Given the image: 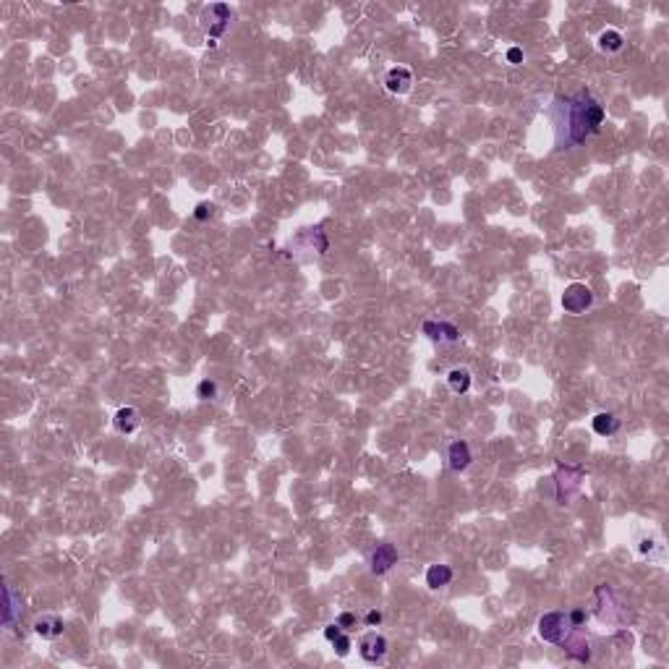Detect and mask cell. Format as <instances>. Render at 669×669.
I'll use <instances>...</instances> for the list:
<instances>
[{"label":"cell","instance_id":"obj_1","mask_svg":"<svg viewBox=\"0 0 669 669\" xmlns=\"http://www.w3.org/2000/svg\"><path fill=\"white\" fill-rule=\"evenodd\" d=\"M549 118L554 126L557 149H570L588 141L594 134L601 131L604 105L591 89H580L575 94H559L552 102Z\"/></svg>","mask_w":669,"mask_h":669},{"label":"cell","instance_id":"obj_2","mask_svg":"<svg viewBox=\"0 0 669 669\" xmlns=\"http://www.w3.org/2000/svg\"><path fill=\"white\" fill-rule=\"evenodd\" d=\"M573 630H578V627L570 625L568 614L565 612H547L539 620V635L547 643H557V646H562L565 638H568Z\"/></svg>","mask_w":669,"mask_h":669},{"label":"cell","instance_id":"obj_3","mask_svg":"<svg viewBox=\"0 0 669 669\" xmlns=\"http://www.w3.org/2000/svg\"><path fill=\"white\" fill-rule=\"evenodd\" d=\"M230 8L225 3H212L202 11V27L207 32V39H217L230 24Z\"/></svg>","mask_w":669,"mask_h":669},{"label":"cell","instance_id":"obj_4","mask_svg":"<svg viewBox=\"0 0 669 669\" xmlns=\"http://www.w3.org/2000/svg\"><path fill=\"white\" fill-rule=\"evenodd\" d=\"M594 306V291L583 283H570L562 293V309L568 314H583Z\"/></svg>","mask_w":669,"mask_h":669},{"label":"cell","instance_id":"obj_5","mask_svg":"<svg viewBox=\"0 0 669 669\" xmlns=\"http://www.w3.org/2000/svg\"><path fill=\"white\" fill-rule=\"evenodd\" d=\"M580 478H583V471L580 468H557V473L549 478L552 484L557 486V499L559 504H568L573 499V495L578 492L580 486Z\"/></svg>","mask_w":669,"mask_h":669},{"label":"cell","instance_id":"obj_6","mask_svg":"<svg viewBox=\"0 0 669 669\" xmlns=\"http://www.w3.org/2000/svg\"><path fill=\"white\" fill-rule=\"evenodd\" d=\"M358 654L367 664H382L387 656V638L376 630L364 632L358 641Z\"/></svg>","mask_w":669,"mask_h":669},{"label":"cell","instance_id":"obj_7","mask_svg":"<svg viewBox=\"0 0 669 669\" xmlns=\"http://www.w3.org/2000/svg\"><path fill=\"white\" fill-rule=\"evenodd\" d=\"M423 335L440 345H450V343H460V330L447 319H426L423 321Z\"/></svg>","mask_w":669,"mask_h":669},{"label":"cell","instance_id":"obj_8","mask_svg":"<svg viewBox=\"0 0 669 669\" xmlns=\"http://www.w3.org/2000/svg\"><path fill=\"white\" fill-rule=\"evenodd\" d=\"M395 565H397V549H395V544H379V547H374L371 554H369V570H371L374 575H385Z\"/></svg>","mask_w":669,"mask_h":669},{"label":"cell","instance_id":"obj_9","mask_svg":"<svg viewBox=\"0 0 669 669\" xmlns=\"http://www.w3.org/2000/svg\"><path fill=\"white\" fill-rule=\"evenodd\" d=\"M21 612H24L21 596L16 594V588L11 586V583H6V586H3V625H6V627H13V625L21 620Z\"/></svg>","mask_w":669,"mask_h":669},{"label":"cell","instance_id":"obj_10","mask_svg":"<svg viewBox=\"0 0 669 669\" xmlns=\"http://www.w3.org/2000/svg\"><path fill=\"white\" fill-rule=\"evenodd\" d=\"M385 89L390 94H408L413 89V74L405 65H395L385 76Z\"/></svg>","mask_w":669,"mask_h":669},{"label":"cell","instance_id":"obj_11","mask_svg":"<svg viewBox=\"0 0 669 669\" xmlns=\"http://www.w3.org/2000/svg\"><path fill=\"white\" fill-rule=\"evenodd\" d=\"M32 630L37 632L39 638H45V641H56V638L63 635L65 623L58 614H39L37 620L32 623Z\"/></svg>","mask_w":669,"mask_h":669},{"label":"cell","instance_id":"obj_12","mask_svg":"<svg viewBox=\"0 0 669 669\" xmlns=\"http://www.w3.org/2000/svg\"><path fill=\"white\" fill-rule=\"evenodd\" d=\"M473 463V452H471V445L463 440H455L452 445L447 447V466L455 471V473H460V471H466L468 466Z\"/></svg>","mask_w":669,"mask_h":669},{"label":"cell","instance_id":"obj_13","mask_svg":"<svg viewBox=\"0 0 669 669\" xmlns=\"http://www.w3.org/2000/svg\"><path fill=\"white\" fill-rule=\"evenodd\" d=\"M113 423H115V431H120V434H134V431L141 426V413H139L136 408L126 405V408H120V411L113 416Z\"/></svg>","mask_w":669,"mask_h":669},{"label":"cell","instance_id":"obj_14","mask_svg":"<svg viewBox=\"0 0 669 669\" xmlns=\"http://www.w3.org/2000/svg\"><path fill=\"white\" fill-rule=\"evenodd\" d=\"M596 47H599L601 53H606V56L623 53V47H625L623 32H617V29H604V32L596 37Z\"/></svg>","mask_w":669,"mask_h":669},{"label":"cell","instance_id":"obj_15","mask_svg":"<svg viewBox=\"0 0 669 669\" xmlns=\"http://www.w3.org/2000/svg\"><path fill=\"white\" fill-rule=\"evenodd\" d=\"M452 578H455V573H452L450 565H431V568L426 570V586H429L431 591H440V588L452 583Z\"/></svg>","mask_w":669,"mask_h":669},{"label":"cell","instance_id":"obj_16","mask_svg":"<svg viewBox=\"0 0 669 669\" xmlns=\"http://www.w3.org/2000/svg\"><path fill=\"white\" fill-rule=\"evenodd\" d=\"M471 382H473V376H471V371H468L466 367L450 369L447 385H450V390H452L455 395H466L468 390H471Z\"/></svg>","mask_w":669,"mask_h":669},{"label":"cell","instance_id":"obj_17","mask_svg":"<svg viewBox=\"0 0 669 669\" xmlns=\"http://www.w3.org/2000/svg\"><path fill=\"white\" fill-rule=\"evenodd\" d=\"M591 426H594V431L599 434V437H612V434H617L620 431V419L614 416V413H596L594 421H591Z\"/></svg>","mask_w":669,"mask_h":669},{"label":"cell","instance_id":"obj_18","mask_svg":"<svg viewBox=\"0 0 669 669\" xmlns=\"http://www.w3.org/2000/svg\"><path fill=\"white\" fill-rule=\"evenodd\" d=\"M217 393H220V387H217L215 379H202V382L196 385V397H199V400H215Z\"/></svg>","mask_w":669,"mask_h":669},{"label":"cell","instance_id":"obj_19","mask_svg":"<svg viewBox=\"0 0 669 669\" xmlns=\"http://www.w3.org/2000/svg\"><path fill=\"white\" fill-rule=\"evenodd\" d=\"M332 646H335V654H338L340 659H343V656H348V654H350V649H353V641H350L348 630H343V632H340L338 638H335V641H332Z\"/></svg>","mask_w":669,"mask_h":669},{"label":"cell","instance_id":"obj_20","mask_svg":"<svg viewBox=\"0 0 669 669\" xmlns=\"http://www.w3.org/2000/svg\"><path fill=\"white\" fill-rule=\"evenodd\" d=\"M568 620H570V625H573V627L583 630V627H586V623H588V614H586V609H573V612H568Z\"/></svg>","mask_w":669,"mask_h":669},{"label":"cell","instance_id":"obj_21","mask_svg":"<svg viewBox=\"0 0 669 669\" xmlns=\"http://www.w3.org/2000/svg\"><path fill=\"white\" fill-rule=\"evenodd\" d=\"M212 215H215V204H210V202L196 204V210H193V217H196V220H199V222L210 220Z\"/></svg>","mask_w":669,"mask_h":669},{"label":"cell","instance_id":"obj_22","mask_svg":"<svg viewBox=\"0 0 669 669\" xmlns=\"http://www.w3.org/2000/svg\"><path fill=\"white\" fill-rule=\"evenodd\" d=\"M335 623H338L343 630H350V627H356L358 617L353 612H343V614H338V620H335Z\"/></svg>","mask_w":669,"mask_h":669},{"label":"cell","instance_id":"obj_23","mask_svg":"<svg viewBox=\"0 0 669 669\" xmlns=\"http://www.w3.org/2000/svg\"><path fill=\"white\" fill-rule=\"evenodd\" d=\"M382 620H385V614L379 612V609H369L367 617H364V623H367L369 627H379V625H382Z\"/></svg>","mask_w":669,"mask_h":669},{"label":"cell","instance_id":"obj_24","mask_svg":"<svg viewBox=\"0 0 669 669\" xmlns=\"http://www.w3.org/2000/svg\"><path fill=\"white\" fill-rule=\"evenodd\" d=\"M507 63H513V65L523 63V50H521V47H510V50H507Z\"/></svg>","mask_w":669,"mask_h":669},{"label":"cell","instance_id":"obj_25","mask_svg":"<svg viewBox=\"0 0 669 669\" xmlns=\"http://www.w3.org/2000/svg\"><path fill=\"white\" fill-rule=\"evenodd\" d=\"M340 632H343V627H340L338 623H330L327 627H324V638H327V641L332 643V641H335V638L340 635Z\"/></svg>","mask_w":669,"mask_h":669}]
</instances>
